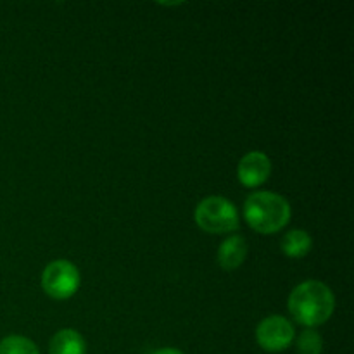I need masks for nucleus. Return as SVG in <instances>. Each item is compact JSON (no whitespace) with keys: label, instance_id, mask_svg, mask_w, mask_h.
<instances>
[{"label":"nucleus","instance_id":"nucleus-8","mask_svg":"<svg viewBox=\"0 0 354 354\" xmlns=\"http://www.w3.org/2000/svg\"><path fill=\"white\" fill-rule=\"evenodd\" d=\"M48 354H86V342L75 328H62L50 339Z\"/></svg>","mask_w":354,"mask_h":354},{"label":"nucleus","instance_id":"nucleus-9","mask_svg":"<svg viewBox=\"0 0 354 354\" xmlns=\"http://www.w3.org/2000/svg\"><path fill=\"white\" fill-rule=\"evenodd\" d=\"M280 245H282L283 254L289 256V258H304L306 254H310L313 241L306 230L296 228V230H290L283 235Z\"/></svg>","mask_w":354,"mask_h":354},{"label":"nucleus","instance_id":"nucleus-6","mask_svg":"<svg viewBox=\"0 0 354 354\" xmlns=\"http://www.w3.org/2000/svg\"><path fill=\"white\" fill-rule=\"evenodd\" d=\"M272 175V161L268 156L261 151L248 152L244 158L239 161L237 176L239 182L244 187L254 189V187L263 185Z\"/></svg>","mask_w":354,"mask_h":354},{"label":"nucleus","instance_id":"nucleus-7","mask_svg":"<svg viewBox=\"0 0 354 354\" xmlns=\"http://www.w3.org/2000/svg\"><path fill=\"white\" fill-rule=\"evenodd\" d=\"M248 256V242L242 235H232V237L225 239L221 242L220 249H218V265L227 272L237 270L242 266Z\"/></svg>","mask_w":354,"mask_h":354},{"label":"nucleus","instance_id":"nucleus-4","mask_svg":"<svg viewBox=\"0 0 354 354\" xmlns=\"http://www.w3.org/2000/svg\"><path fill=\"white\" fill-rule=\"evenodd\" d=\"M41 287L52 299H69L80 287V272L68 259H55L41 273Z\"/></svg>","mask_w":354,"mask_h":354},{"label":"nucleus","instance_id":"nucleus-11","mask_svg":"<svg viewBox=\"0 0 354 354\" xmlns=\"http://www.w3.org/2000/svg\"><path fill=\"white\" fill-rule=\"evenodd\" d=\"M296 349L297 354H322L324 353V339L315 328H306L297 337Z\"/></svg>","mask_w":354,"mask_h":354},{"label":"nucleus","instance_id":"nucleus-3","mask_svg":"<svg viewBox=\"0 0 354 354\" xmlns=\"http://www.w3.org/2000/svg\"><path fill=\"white\" fill-rule=\"evenodd\" d=\"M196 223L206 234H230L241 227V218L234 203L221 196H211L197 204Z\"/></svg>","mask_w":354,"mask_h":354},{"label":"nucleus","instance_id":"nucleus-2","mask_svg":"<svg viewBox=\"0 0 354 354\" xmlns=\"http://www.w3.org/2000/svg\"><path fill=\"white\" fill-rule=\"evenodd\" d=\"M292 211L286 197L275 192H254L245 199L244 218L258 234H277L290 221Z\"/></svg>","mask_w":354,"mask_h":354},{"label":"nucleus","instance_id":"nucleus-10","mask_svg":"<svg viewBox=\"0 0 354 354\" xmlns=\"http://www.w3.org/2000/svg\"><path fill=\"white\" fill-rule=\"evenodd\" d=\"M0 354H40L37 344L23 335H9L0 341Z\"/></svg>","mask_w":354,"mask_h":354},{"label":"nucleus","instance_id":"nucleus-12","mask_svg":"<svg viewBox=\"0 0 354 354\" xmlns=\"http://www.w3.org/2000/svg\"><path fill=\"white\" fill-rule=\"evenodd\" d=\"M152 354H183V353L175 348H162V349H158V351H154Z\"/></svg>","mask_w":354,"mask_h":354},{"label":"nucleus","instance_id":"nucleus-1","mask_svg":"<svg viewBox=\"0 0 354 354\" xmlns=\"http://www.w3.org/2000/svg\"><path fill=\"white\" fill-rule=\"evenodd\" d=\"M335 297L330 287L318 280L299 283L289 296V311L297 324L308 328L324 325L332 317Z\"/></svg>","mask_w":354,"mask_h":354},{"label":"nucleus","instance_id":"nucleus-5","mask_svg":"<svg viewBox=\"0 0 354 354\" xmlns=\"http://www.w3.org/2000/svg\"><path fill=\"white\" fill-rule=\"evenodd\" d=\"M296 339V330L287 318L280 315H272L261 320L256 327V342L259 348L268 353H280L290 348Z\"/></svg>","mask_w":354,"mask_h":354}]
</instances>
